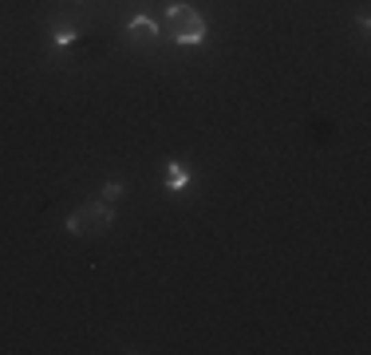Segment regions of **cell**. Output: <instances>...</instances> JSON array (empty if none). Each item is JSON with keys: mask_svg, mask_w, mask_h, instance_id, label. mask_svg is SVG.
<instances>
[{"mask_svg": "<svg viewBox=\"0 0 371 355\" xmlns=\"http://www.w3.org/2000/svg\"><path fill=\"white\" fill-rule=\"evenodd\" d=\"M162 32L170 36L174 44L190 48V44H202L210 28H206V16H202L198 8H190V4H170V12H166V24H162Z\"/></svg>", "mask_w": 371, "mask_h": 355, "instance_id": "6da1fadb", "label": "cell"}, {"mask_svg": "<svg viewBox=\"0 0 371 355\" xmlns=\"http://www.w3.org/2000/svg\"><path fill=\"white\" fill-rule=\"evenodd\" d=\"M111 225H115L111 201H87V206H80V210L64 221L67 233H71V237H83V241H87V237H103Z\"/></svg>", "mask_w": 371, "mask_h": 355, "instance_id": "7a4b0ae2", "label": "cell"}, {"mask_svg": "<svg viewBox=\"0 0 371 355\" xmlns=\"http://www.w3.org/2000/svg\"><path fill=\"white\" fill-rule=\"evenodd\" d=\"M190 186V170L182 166V162H166V182H162V190H170V194H178V190H186Z\"/></svg>", "mask_w": 371, "mask_h": 355, "instance_id": "3957f363", "label": "cell"}, {"mask_svg": "<svg viewBox=\"0 0 371 355\" xmlns=\"http://www.w3.org/2000/svg\"><path fill=\"white\" fill-rule=\"evenodd\" d=\"M127 32L134 36V40H154V36H158V24H154L150 16H134L127 24Z\"/></svg>", "mask_w": 371, "mask_h": 355, "instance_id": "277c9868", "label": "cell"}, {"mask_svg": "<svg viewBox=\"0 0 371 355\" xmlns=\"http://www.w3.org/2000/svg\"><path fill=\"white\" fill-rule=\"evenodd\" d=\"M51 40H56L60 48H67V44H75V40H80V32H75L71 24H56V32H51Z\"/></svg>", "mask_w": 371, "mask_h": 355, "instance_id": "5b68a950", "label": "cell"}, {"mask_svg": "<svg viewBox=\"0 0 371 355\" xmlns=\"http://www.w3.org/2000/svg\"><path fill=\"white\" fill-rule=\"evenodd\" d=\"M123 194H127V186H123V182H115V178L103 186V201H119Z\"/></svg>", "mask_w": 371, "mask_h": 355, "instance_id": "8992f818", "label": "cell"}]
</instances>
